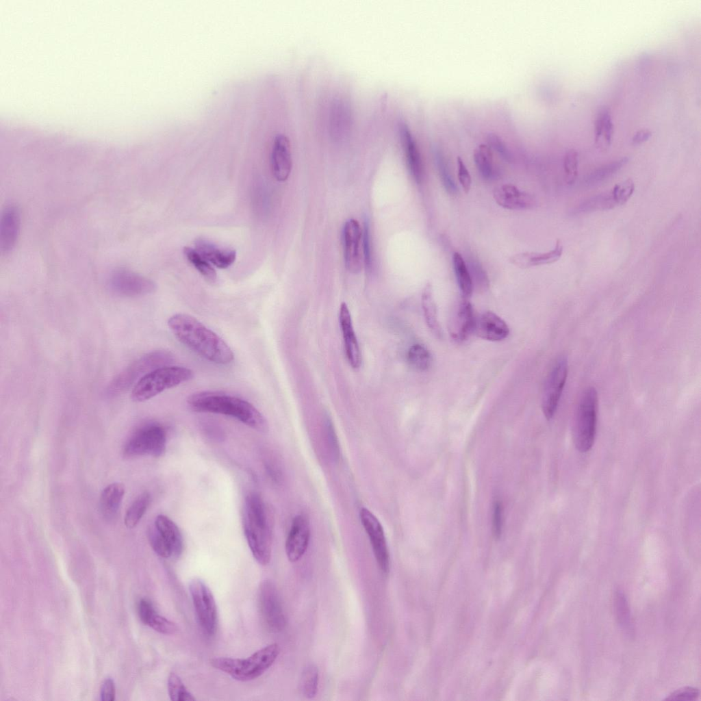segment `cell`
Masks as SVG:
<instances>
[{"label":"cell","instance_id":"4dcf8cb0","mask_svg":"<svg viewBox=\"0 0 701 701\" xmlns=\"http://www.w3.org/2000/svg\"><path fill=\"white\" fill-rule=\"evenodd\" d=\"M453 267L457 281L463 298L470 297L473 291L471 275L461 255L455 252L453 257Z\"/></svg>","mask_w":701,"mask_h":701},{"label":"cell","instance_id":"ffe728a7","mask_svg":"<svg viewBox=\"0 0 701 701\" xmlns=\"http://www.w3.org/2000/svg\"><path fill=\"white\" fill-rule=\"evenodd\" d=\"M271 164L273 174L278 181H284L288 178L292 169V157L290 141L284 134H277L275 138Z\"/></svg>","mask_w":701,"mask_h":701},{"label":"cell","instance_id":"681fc988","mask_svg":"<svg viewBox=\"0 0 701 701\" xmlns=\"http://www.w3.org/2000/svg\"><path fill=\"white\" fill-rule=\"evenodd\" d=\"M458 164V179L459 181L465 192L468 193L471 187L472 179L468 170L462 159L460 157L457 158Z\"/></svg>","mask_w":701,"mask_h":701},{"label":"cell","instance_id":"83f0119b","mask_svg":"<svg viewBox=\"0 0 701 701\" xmlns=\"http://www.w3.org/2000/svg\"><path fill=\"white\" fill-rule=\"evenodd\" d=\"M421 303L428 327L437 337L442 338V330L438 320L437 307L433 298V288L430 283H428L422 291Z\"/></svg>","mask_w":701,"mask_h":701},{"label":"cell","instance_id":"52a82bcc","mask_svg":"<svg viewBox=\"0 0 701 701\" xmlns=\"http://www.w3.org/2000/svg\"><path fill=\"white\" fill-rule=\"evenodd\" d=\"M173 360L172 353L165 350H155L143 355L114 378L107 389L108 395L121 393L148 372L169 366Z\"/></svg>","mask_w":701,"mask_h":701},{"label":"cell","instance_id":"d6a6232c","mask_svg":"<svg viewBox=\"0 0 701 701\" xmlns=\"http://www.w3.org/2000/svg\"><path fill=\"white\" fill-rule=\"evenodd\" d=\"M474 160L479 172L484 179L489 180L494 177L495 168L489 146L485 144L479 145L474 150Z\"/></svg>","mask_w":701,"mask_h":701},{"label":"cell","instance_id":"c3c4849f","mask_svg":"<svg viewBox=\"0 0 701 701\" xmlns=\"http://www.w3.org/2000/svg\"><path fill=\"white\" fill-rule=\"evenodd\" d=\"M502 506L499 501H496L494 505L492 518V531L496 539H498L502 533Z\"/></svg>","mask_w":701,"mask_h":701},{"label":"cell","instance_id":"d590c367","mask_svg":"<svg viewBox=\"0 0 701 701\" xmlns=\"http://www.w3.org/2000/svg\"><path fill=\"white\" fill-rule=\"evenodd\" d=\"M407 361L415 370L425 371L431 366L432 357L425 346L416 344L409 348L407 353Z\"/></svg>","mask_w":701,"mask_h":701},{"label":"cell","instance_id":"30bf717a","mask_svg":"<svg viewBox=\"0 0 701 701\" xmlns=\"http://www.w3.org/2000/svg\"><path fill=\"white\" fill-rule=\"evenodd\" d=\"M257 607L262 622L271 632L281 631L285 626V617L278 591L268 579L263 581L257 590Z\"/></svg>","mask_w":701,"mask_h":701},{"label":"cell","instance_id":"3957f363","mask_svg":"<svg viewBox=\"0 0 701 701\" xmlns=\"http://www.w3.org/2000/svg\"><path fill=\"white\" fill-rule=\"evenodd\" d=\"M270 511L261 497L246 496L243 511V528L251 552L256 561L269 563L272 552V521Z\"/></svg>","mask_w":701,"mask_h":701},{"label":"cell","instance_id":"8d00e7d4","mask_svg":"<svg viewBox=\"0 0 701 701\" xmlns=\"http://www.w3.org/2000/svg\"><path fill=\"white\" fill-rule=\"evenodd\" d=\"M183 252L188 260L206 280L209 282L216 281L217 275L215 270L195 249L185 247Z\"/></svg>","mask_w":701,"mask_h":701},{"label":"cell","instance_id":"2e32d148","mask_svg":"<svg viewBox=\"0 0 701 701\" xmlns=\"http://www.w3.org/2000/svg\"><path fill=\"white\" fill-rule=\"evenodd\" d=\"M21 227V214L14 205L7 206L3 211L0 221V251L8 254L15 246Z\"/></svg>","mask_w":701,"mask_h":701},{"label":"cell","instance_id":"f546056e","mask_svg":"<svg viewBox=\"0 0 701 701\" xmlns=\"http://www.w3.org/2000/svg\"><path fill=\"white\" fill-rule=\"evenodd\" d=\"M628 162V158L625 157L596 169L584 178V186L586 187H592L600 184L614 175L624 166H625Z\"/></svg>","mask_w":701,"mask_h":701},{"label":"cell","instance_id":"7bdbcfd3","mask_svg":"<svg viewBox=\"0 0 701 701\" xmlns=\"http://www.w3.org/2000/svg\"><path fill=\"white\" fill-rule=\"evenodd\" d=\"M469 266L470 267V273L472 281L474 279L479 287L485 288L489 284L488 279L480 263L474 257H470L469 259Z\"/></svg>","mask_w":701,"mask_h":701},{"label":"cell","instance_id":"7c38bea8","mask_svg":"<svg viewBox=\"0 0 701 701\" xmlns=\"http://www.w3.org/2000/svg\"><path fill=\"white\" fill-rule=\"evenodd\" d=\"M110 286L116 294L125 296L146 295L156 288L151 279L126 268H118L112 273Z\"/></svg>","mask_w":701,"mask_h":701},{"label":"cell","instance_id":"f6af8a7d","mask_svg":"<svg viewBox=\"0 0 701 701\" xmlns=\"http://www.w3.org/2000/svg\"><path fill=\"white\" fill-rule=\"evenodd\" d=\"M699 690L692 687H685L672 692L665 700L694 701L699 696Z\"/></svg>","mask_w":701,"mask_h":701},{"label":"cell","instance_id":"74e56055","mask_svg":"<svg viewBox=\"0 0 701 701\" xmlns=\"http://www.w3.org/2000/svg\"><path fill=\"white\" fill-rule=\"evenodd\" d=\"M168 693L173 701L196 700L193 694L187 689L181 678L176 673L171 672L167 681Z\"/></svg>","mask_w":701,"mask_h":701},{"label":"cell","instance_id":"d6986e66","mask_svg":"<svg viewBox=\"0 0 701 701\" xmlns=\"http://www.w3.org/2000/svg\"><path fill=\"white\" fill-rule=\"evenodd\" d=\"M474 333L482 339L496 342L505 339L509 333V329L497 314L485 311L476 317Z\"/></svg>","mask_w":701,"mask_h":701},{"label":"cell","instance_id":"836d02e7","mask_svg":"<svg viewBox=\"0 0 701 701\" xmlns=\"http://www.w3.org/2000/svg\"><path fill=\"white\" fill-rule=\"evenodd\" d=\"M613 127L609 111L607 109H602L598 114L595 120L596 142L599 144L603 137V146H609L612 138Z\"/></svg>","mask_w":701,"mask_h":701},{"label":"cell","instance_id":"7a4b0ae2","mask_svg":"<svg viewBox=\"0 0 701 701\" xmlns=\"http://www.w3.org/2000/svg\"><path fill=\"white\" fill-rule=\"evenodd\" d=\"M188 405L194 411L222 414L234 418L262 433L268 430L264 416L249 402L235 396L204 391L191 394Z\"/></svg>","mask_w":701,"mask_h":701},{"label":"cell","instance_id":"816d5d0a","mask_svg":"<svg viewBox=\"0 0 701 701\" xmlns=\"http://www.w3.org/2000/svg\"><path fill=\"white\" fill-rule=\"evenodd\" d=\"M115 697V687L112 678L105 679L101 687V699L103 701H113Z\"/></svg>","mask_w":701,"mask_h":701},{"label":"cell","instance_id":"f5cc1de1","mask_svg":"<svg viewBox=\"0 0 701 701\" xmlns=\"http://www.w3.org/2000/svg\"><path fill=\"white\" fill-rule=\"evenodd\" d=\"M651 135L652 133L648 129H641L633 136L632 143L635 145L643 143L650 138Z\"/></svg>","mask_w":701,"mask_h":701},{"label":"cell","instance_id":"5b68a950","mask_svg":"<svg viewBox=\"0 0 701 701\" xmlns=\"http://www.w3.org/2000/svg\"><path fill=\"white\" fill-rule=\"evenodd\" d=\"M193 377V371L186 367H160L148 372L135 383L131 398L136 402L146 401L166 390L190 381Z\"/></svg>","mask_w":701,"mask_h":701},{"label":"cell","instance_id":"d4e9b609","mask_svg":"<svg viewBox=\"0 0 701 701\" xmlns=\"http://www.w3.org/2000/svg\"><path fill=\"white\" fill-rule=\"evenodd\" d=\"M195 247L203 258L219 268H227L235 260L236 252L234 250L220 248L203 239L196 240Z\"/></svg>","mask_w":701,"mask_h":701},{"label":"cell","instance_id":"9a60e30c","mask_svg":"<svg viewBox=\"0 0 701 701\" xmlns=\"http://www.w3.org/2000/svg\"><path fill=\"white\" fill-rule=\"evenodd\" d=\"M308 518L303 515L294 517L285 541V552L290 562L298 561L305 552L309 541Z\"/></svg>","mask_w":701,"mask_h":701},{"label":"cell","instance_id":"f907efd6","mask_svg":"<svg viewBox=\"0 0 701 701\" xmlns=\"http://www.w3.org/2000/svg\"><path fill=\"white\" fill-rule=\"evenodd\" d=\"M616 609L620 622L623 625H628L629 623L628 608L625 598L621 592H617L616 596Z\"/></svg>","mask_w":701,"mask_h":701},{"label":"cell","instance_id":"7dc6e473","mask_svg":"<svg viewBox=\"0 0 701 701\" xmlns=\"http://www.w3.org/2000/svg\"><path fill=\"white\" fill-rule=\"evenodd\" d=\"M487 142L489 146L496 151L502 158L507 161L511 160V153L505 142L499 136L494 133H489L487 136Z\"/></svg>","mask_w":701,"mask_h":701},{"label":"cell","instance_id":"ba28073f","mask_svg":"<svg viewBox=\"0 0 701 701\" xmlns=\"http://www.w3.org/2000/svg\"><path fill=\"white\" fill-rule=\"evenodd\" d=\"M166 446L165 429L159 424L151 423L133 433L124 447V455L127 457L142 455L158 457L164 455Z\"/></svg>","mask_w":701,"mask_h":701},{"label":"cell","instance_id":"44dd1931","mask_svg":"<svg viewBox=\"0 0 701 701\" xmlns=\"http://www.w3.org/2000/svg\"><path fill=\"white\" fill-rule=\"evenodd\" d=\"M398 129L409 172L415 181L420 184L423 180L424 170L417 144L409 127L405 123L401 122Z\"/></svg>","mask_w":701,"mask_h":701},{"label":"cell","instance_id":"603a6c76","mask_svg":"<svg viewBox=\"0 0 701 701\" xmlns=\"http://www.w3.org/2000/svg\"><path fill=\"white\" fill-rule=\"evenodd\" d=\"M563 253V246L560 240L556 242L555 246L546 253L524 252L515 254L510 257L511 264L521 268H527L533 266L549 264L557 262Z\"/></svg>","mask_w":701,"mask_h":701},{"label":"cell","instance_id":"6da1fadb","mask_svg":"<svg viewBox=\"0 0 701 701\" xmlns=\"http://www.w3.org/2000/svg\"><path fill=\"white\" fill-rule=\"evenodd\" d=\"M168 326L179 342L203 358L222 365L233 361L229 345L191 315L175 314L169 318Z\"/></svg>","mask_w":701,"mask_h":701},{"label":"cell","instance_id":"4fadbf2b","mask_svg":"<svg viewBox=\"0 0 701 701\" xmlns=\"http://www.w3.org/2000/svg\"><path fill=\"white\" fill-rule=\"evenodd\" d=\"M361 524L367 533L374 557L383 574L390 571V554L382 525L378 518L368 509L360 511Z\"/></svg>","mask_w":701,"mask_h":701},{"label":"cell","instance_id":"bcb514c9","mask_svg":"<svg viewBox=\"0 0 701 701\" xmlns=\"http://www.w3.org/2000/svg\"><path fill=\"white\" fill-rule=\"evenodd\" d=\"M362 242L364 262L366 269L370 270L372 267V249L370 228L367 221H366L363 229Z\"/></svg>","mask_w":701,"mask_h":701},{"label":"cell","instance_id":"ee69618b","mask_svg":"<svg viewBox=\"0 0 701 701\" xmlns=\"http://www.w3.org/2000/svg\"><path fill=\"white\" fill-rule=\"evenodd\" d=\"M325 430L327 445L330 453L333 458L335 459H337L340 453L338 440L333 423L329 418L326 419Z\"/></svg>","mask_w":701,"mask_h":701},{"label":"cell","instance_id":"5bb4252c","mask_svg":"<svg viewBox=\"0 0 701 701\" xmlns=\"http://www.w3.org/2000/svg\"><path fill=\"white\" fill-rule=\"evenodd\" d=\"M362 235L363 229L357 220L351 218L346 222L343 230L344 261L347 270L352 273H357L361 269Z\"/></svg>","mask_w":701,"mask_h":701},{"label":"cell","instance_id":"b9f144b4","mask_svg":"<svg viewBox=\"0 0 701 701\" xmlns=\"http://www.w3.org/2000/svg\"><path fill=\"white\" fill-rule=\"evenodd\" d=\"M634 190L635 184L630 179L616 184L611 191L615 203L617 205L624 204L630 198Z\"/></svg>","mask_w":701,"mask_h":701},{"label":"cell","instance_id":"60d3db41","mask_svg":"<svg viewBox=\"0 0 701 701\" xmlns=\"http://www.w3.org/2000/svg\"><path fill=\"white\" fill-rule=\"evenodd\" d=\"M565 177L567 183L572 184L578 175V153L575 150H569L564 157Z\"/></svg>","mask_w":701,"mask_h":701},{"label":"cell","instance_id":"e0dca14e","mask_svg":"<svg viewBox=\"0 0 701 701\" xmlns=\"http://www.w3.org/2000/svg\"><path fill=\"white\" fill-rule=\"evenodd\" d=\"M339 322L347 359L353 368H358L361 361V352L353 329L351 315L345 303H342L340 305Z\"/></svg>","mask_w":701,"mask_h":701},{"label":"cell","instance_id":"ac0fdd59","mask_svg":"<svg viewBox=\"0 0 701 701\" xmlns=\"http://www.w3.org/2000/svg\"><path fill=\"white\" fill-rule=\"evenodd\" d=\"M493 196L496 203L510 210H522L532 207L535 203L534 197L520 190L511 184H502L496 187Z\"/></svg>","mask_w":701,"mask_h":701},{"label":"cell","instance_id":"8992f818","mask_svg":"<svg viewBox=\"0 0 701 701\" xmlns=\"http://www.w3.org/2000/svg\"><path fill=\"white\" fill-rule=\"evenodd\" d=\"M597 409V392L593 387H588L579 400L572 429L574 443L580 452H587L594 443Z\"/></svg>","mask_w":701,"mask_h":701},{"label":"cell","instance_id":"ab89813d","mask_svg":"<svg viewBox=\"0 0 701 701\" xmlns=\"http://www.w3.org/2000/svg\"><path fill=\"white\" fill-rule=\"evenodd\" d=\"M148 538L151 546L158 556L164 559L173 558L172 552L168 544L156 529L155 526L149 528L148 531Z\"/></svg>","mask_w":701,"mask_h":701},{"label":"cell","instance_id":"f35d334b","mask_svg":"<svg viewBox=\"0 0 701 701\" xmlns=\"http://www.w3.org/2000/svg\"><path fill=\"white\" fill-rule=\"evenodd\" d=\"M434 157L439 177L444 188L449 194H455L457 191V188L453 177L450 175L442 153L439 150H435Z\"/></svg>","mask_w":701,"mask_h":701},{"label":"cell","instance_id":"277c9868","mask_svg":"<svg viewBox=\"0 0 701 701\" xmlns=\"http://www.w3.org/2000/svg\"><path fill=\"white\" fill-rule=\"evenodd\" d=\"M280 653L278 643L268 644L246 658L214 657L210 664L233 679L248 682L255 680L266 672L275 663Z\"/></svg>","mask_w":701,"mask_h":701},{"label":"cell","instance_id":"1f68e13d","mask_svg":"<svg viewBox=\"0 0 701 701\" xmlns=\"http://www.w3.org/2000/svg\"><path fill=\"white\" fill-rule=\"evenodd\" d=\"M151 502V496L144 492L140 494L126 511L124 522L128 528H134L140 522Z\"/></svg>","mask_w":701,"mask_h":701},{"label":"cell","instance_id":"cb8c5ba5","mask_svg":"<svg viewBox=\"0 0 701 701\" xmlns=\"http://www.w3.org/2000/svg\"><path fill=\"white\" fill-rule=\"evenodd\" d=\"M476 316L471 303L463 298L457 307L453 322L451 334L458 340H466L474 333Z\"/></svg>","mask_w":701,"mask_h":701},{"label":"cell","instance_id":"9c48e42d","mask_svg":"<svg viewBox=\"0 0 701 701\" xmlns=\"http://www.w3.org/2000/svg\"><path fill=\"white\" fill-rule=\"evenodd\" d=\"M188 588L198 624L205 635L212 636L218 626V611L214 596L200 578L192 579Z\"/></svg>","mask_w":701,"mask_h":701},{"label":"cell","instance_id":"f1b7e54d","mask_svg":"<svg viewBox=\"0 0 701 701\" xmlns=\"http://www.w3.org/2000/svg\"><path fill=\"white\" fill-rule=\"evenodd\" d=\"M616 205L611 192L591 196L582 201L573 211V214H582L613 208Z\"/></svg>","mask_w":701,"mask_h":701},{"label":"cell","instance_id":"4316f807","mask_svg":"<svg viewBox=\"0 0 701 701\" xmlns=\"http://www.w3.org/2000/svg\"><path fill=\"white\" fill-rule=\"evenodd\" d=\"M125 494V485L114 483L103 489L100 497V509L103 516L111 520L118 513Z\"/></svg>","mask_w":701,"mask_h":701},{"label":"cell","instance_id":"8fae6325","mask_svg":"<svg viewBox=\"0 0 701 701\" xmlns=\"http://www.w3.org/2000/svg\"><path fill=\"white\" fill-rule=\"evenodd\" d=\"M568 376V361L559 358L552 366L545 383L541 407L547 420L551 419L557 409Z\"/></svg>","mask_w":701,"mask_h":701},{"label":"cell","instance_id":"7402d4cb","mask_svg":"<svg viewBox=\"0 0 701 701\" xmlns=\"http://www.w3.org/2000/svg\"><path fill=\"white\" fill-rule=\"evenodd\" d=\"M138 615L144 624L164 635H173L178 630L177 624L160 615L153 604L146 598H142L138 606Z\"/></svg>","mask_w":701,"mask_h":701},{"label":"cell","instance_id":"484cf974","mask_svg":"<svg viewBox=\"0 0 701 701\" xmlns=\"http://www.w3.org/2000/svg\"><path fill=\"white\" fill-rule=\"evenodd\" d=\"M154 526L168 544L173 558H178L183 548V537L178 526L164 515L156 517Z\"/></svg>","mask_w":701,"mask_h":701},{"label":"cell","instance_id":"e575fe53","mask_svg":"<svg viewBox=\"0 0 701 701\" xmlns=\"http://www.w3.org/2000/svg\"><path fill=\"white\" fill-rule=\"evenodd\" d=\"M319 673L318 667L314 664L307 665L303 670L300 680V690L307 698L315 697L317 693Z\"/></svg>","mask_w":701,"mask_h":701}]
</instances>
